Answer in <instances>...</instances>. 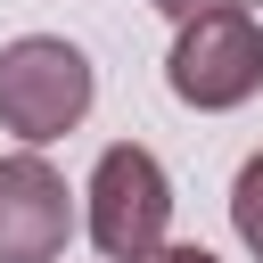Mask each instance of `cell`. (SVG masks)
Here are the masks:
<instances>
[{"mask_svg": "<svg viewBox=\"0 0 263 263\" xmlns=\"http://www.w3.org/2000/svg\"><path fill=\"white\" fill-rule=\"evenodd\" d=\"M173 25H189V16H214V8H247V0H156Z\"/></svg>", "mask_w": 263, "mask_h": 263, "instance_id": "6", "label": "cell"}, {"mask_svg": "<svg viewBox=\"0 0 263 263\" xmlns=\"http://www.w3.org/2000/svg\"><path fill=\"white\" fill-rule=\"evenodd\" d=\"M90 115V58L58 33H25L0 49V132H16L25 148L66 140Z\"/></svg>", "mask_w": 263, "mask_h": 263, "instance_id": "1", "label": "cell"}, {"mask_svg": "<svg viewBox=\"0 0 263 263\" xmlns=\"http://www.w3.org/2000/svg\"><path fill=\"white\" fill-rule=\"evenodd\" d=\"M164 222H173V181H164V164H156L148 148H132V140L107 148L99 173H90V238H99V255L140 263V255L164 247Z\"/></svg>", "mask_w": 263, "mask_h": 263, "instance_id": "3", "label": "cell"}, {"mask_svg": "<svg viewBox=\"0 0 263 263\" xmlns=\"http://www.w3.org/2000/svg\"><path fill=\"white\" fill-rule=\"evenodd\" d=\"M164 82L181 107L197 115H222V107H247L263 90V25L247 8H214V16H189L173 58H164Z\"/></svg>", "mask_w": 263, "mask_h": 263, "instance_id": "2", "label": "cell"}, {"mask_svg": "<svg viewBox=\"0 0 263 263\" xmlns=\"http://www.w3.org/2000/svg\"><path fill=\"white\" fill-rule=\"evenodd\" d=\"M140 263H222V255H205V247H156V255H140Z\"/></svg>", "mask_w": 263, "mask_h": 263, "instance_id": "7", "label": "cell"}, {"mask_svg": "<svg viewBox=\"0 0 263 263\" xmlns=\"http://www.w3.org/2000/svg\"><path fill=\"white\" fill-rule=\"evenodd\" d=\"M74 238V197L41 148L0 156V263H58Z\"/></svg>", "mask_w": 263, "mask_h": 263, "instance_id": "4", "label": "cell"}, {"mask_svg": "<svg viewBox=\"0 0 263 263\" xmlns=\"http://www.w3.org/2000/svg\"><path fill=\"white\" fill-rule=\"evenodd\" d=\"M230 230L247 238V255H263V156H247L230 181Z\"/></svg>", "mask_w": 263, "mask_h": 263, "instance_id": "5", "label": "cell"}]
</instances>
